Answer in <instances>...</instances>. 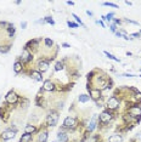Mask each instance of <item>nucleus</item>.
Segmentation results:
<instances>
[{
  "label": "nucleus",
  "mask_w": 141,
  "mask_h": 142,
  "mask_svg": "<svg viewBox=\"0 0 141 142\" xmlns=\"http://www.w3.org/2000/svg\"><path fill=\"white\" fill-rule=\"evenodd\" d=\"M58 123V113L56 110H51L46 117V124L48 126H56Z\"/></svg>",
  "instance_id": "1"
},
{
  "label": "nucleus",
  "mask_w": 141,
  "mask_h": 142,
  "mask_svg": "<svg viewBox=\"0 0 141 142\" xmlns=\"http://www.w3.org/2000/svg\"><path fill=\"white\" fill-rule=\"evenodd\" d=\"M75 128H77V119L74 117H70L69 115V117H67L64 119L62 130H66V129H68V130H74Z\"/></svg>",
  "instance_id": "2"
},
{
  "label": "nucleus",
  "mask_w": 141,
  "mask_h": 142,
  "mask_svg": "<svg viewBox=\"0 0 141 142\" xmlns=\"http://www.w3.org/2000/svg\"><path fill=\"white\" fill-rule=\"evenodd\" d=\"M119 106H120V101H119V98H117L116 96L109 97V98L107 100V103H106V107L108 108V110H114Z\"/></svg>",
  "instance_id": "3"
},
{
  "label": "nucleus",
  "mask_w": 141,
  "mask_h": 142,
  "mask_svg": "<svg viewBox=\"0 0 141 142\" xmlns=\"http://www.w3.org/2000/svg\"><path fill=\"white\" fill-rule=\"evenodd\" d=\"M99 119L101 124H107L113 119V115L111 113V110H103L102 113L99 115Z\"/></svg>",
  "instance_id": "4"
},
{
  "label": "nucleus",
  "mask_w": 141,
  "mask_h": 142,
  "mask_svg": "<svg viewBox=\"0 0 141 142\" xmlns=\"http://www.w3.org/2000/svg\"><path fill=\"white\" fill-rule=\"evenodd\" d=\"M5 101L9 104H15L18 101V95L15 91H9L6 94V96H5Z\"/></svg>",
  "instance_id": "5"
},
{
  "label": "nucleus",
  "mask_w": 141,
  "mask_h": 142,
  "mask_svg": "<svg viewBox=\"0 0 141 142\" xmlns=\"http://www.w3.org/2000/svg\"><path fill=\"white\" fill-rule=\"evenodd\" d=\"M16 132H17V130L7 129V130H5V131L1 134V139H3L4 141H9V140H12V139L15 137V135H16Z\"/></svg>",
  "instance_id": "6"
},
{
  "label": "nucleus",
  "mask_w": 141,
  "mask_h": 142,
  "mask_svg": "<svg viewBox=\"0 0 141 142\" xmlns=\"http://www.w3.org/2000/svg\"><path fill=\"white\" fill-rule=\"evenodd\" d=\"M21 60H22V63H27V62H31V61L33 60L32 53L29 52V50L27 49V47H25V49H23V51H22Z\"/></svg>",
  "instance_id": "7"
},
{
  "label": "nucleus",
  "mask_w": 141,
  "mask_h": 142,
  "mask_svg": "<svg viewBox=\"0 0 141 142\" xmlns=\"http://www.w3.org/2000/svg\"><path fill=\"white\" fill-rule=\"evenodd\" d=\"M49 69V61L46 60H40L38 62V72L40 73H44Z\"/></svg>",
  "instance_id": "8"
},
{
  "label": "nucleus",
  "mask_w": 141,
  "mask_h": 142,
  "mask_svg": "<svg viewBox=\"0 0 141 142\" xmlns=\"http://www.w3.org/2000/svg\"><path fill=\"white\" fill-rule=\"evenodd\" d=\"M97 114H94L91 118V120L89 121V124H88V131H94L96 129V126H97Z\"/></svg>",
  "instance_id": "9"
},
{
  "label": "nucleus",
  "mask_w": 141,
  "mask_h": 142,
  "mask_svg": "<svg viewBox=\"0 0 141 142\" xmlns=\"http://www.w3.org/2000/svg\"><path fill=\"white\" fill-rule=\"evenodd\" d=\"M89 92H90V98H92L94 101H99V98L101 97V95H102V92H101L100 89H90Z\"/></svg>",
  "instance_id": "10"
},
{
  "label": "nucleus",
  "mask_w": 141,
  "mask_h": 142,
  "mask_svg": "<svg viewBox=\"0 0 141 142\" xmlns=\"http://www.w3.org/2000/svg\"><path fill=\"white\" fill-rule=\"evenodd\" d=\"M56 89L55 88V83L51 82V80H45L44 82V84H43V90L44 91H54V90Z\"/></svg>",
  "instance_id": "11"
},
{
  "label": "nucleus",
  "mask_w": 141,
  "mask_h": 142,
  "mask_svg": "<svg viewBox=\"0 0 141 142\" xmlns=\"http://www.w3.org/2000/svg\"><path fill=\"white\" fill-rule=\"evenodd\" d=\"M129 114H130V117L133 118H136V117H140L141 114V108L139 106H133L129 108Z\"/></svg>",
  "instance_id": "12"
},
{
  "label": "nucleus",
  "mask_w": 141,
  "mask_h": 142,
  "mask_svg": "<svg viewBox=\"0 0 141 142\" xmlns=\"http://www.w3.org/2000/svg\"><path fill=\"white\" fill-rule=\"evenodd\" d=\"M57 141H60V142H68V135L64 131L60 130V131L57 132Z\"/></svg>",
  "instance_id": "13"
},
{
  "label": "nucleus",
  "mask_w": 141,
  "mask_h": 142,
  "mask_svg": "<svg viewBox=\"0 0 141 142\" xmlns=\"http://www.w3.org/2000/svg\"><path fill=\"white\" fill-rule=\"evenodd\" d=\"M14 71L16 74H18V73H21L22 71H23V64H22L21 61H16L14 64Z\"/></svg>",
  "instance_id": "14"
},
{
  "label": "nucleus",
  "mask_w": 141,
  "mask_h": 142,
  "mask_svg": "<svg viewBox=\"0 0 141 142\" xmlns=\"http://www.w3.org/2000/svg\"><path fill=\"white\" fill-rule=\"evenodd\" d=\"M31 77H32L34 80H37V82H42V80H43L42 73L38 72V71H32V72H31Z\"/></svg>",
  "instance_id": "15"
},
{
  "label": "nucleus",
  "mask_w": 141,
  "mask_h": 142,
  "mask_svg": "<svg viewBox=\"0 0 141 142\" xmlns=\"http://www.w3.org/2000/svg\"><path fill=\"white\" fill-rule=\"evenodd\" d=\"M46 141H48V131L43 130V131L39 132L38 135V142H46Z\"/></svg>",
  "instance_id": "16"
},
{
  "label": "nucleus",
  "mask_w": 141,
  "mask_h": 142,
  "mask_svg": "<svg viewBox=\"0 0 141 142\" xmlns=\"http://www.w3.org/2000/svg\"><path fill=\"white\" fill-rule=\"evenodd\" d=\"M108 142H123V136L118 135V134L109 136V137H108Z\"/></svg>",
  "instance_id": "17"
},
{
  "label": "nucleus",
  "mask_w": 141,
  "mask_h": 142,
  "mask_svg": "<svg viewBox=\"0 0 141 142\" xmlns=\"http://www.w3.org/2000/svg\"><path fill=\"white\" fill-rule=\"evenodd\" d=\"M37 131V128H35L33 124H27L26 125V128H25V132L26 134H31L32 135L33 132Z\"/></svg>",
  "instance_id": "18"
},
{
  "label": "nucleus",
  "mask_w": 141,
  "mask_h": 142,
  "mask_svg": "<svg viewBox=\"0 0 141 142\" xmlns=\"http://www.w3.org/2000/svg\"><path fill=\"white\" fill-rule=\"evenodd\" d=\"M31 141H32V135L31 134H26V132L20 139V142H31Z\"/></svg>",
  "instance_id": "19"
},
{
  "label": "nucleus",
  "mask_w": 141,
  "mask_h": 142,
  "mask_svg": "<svg viewBox=\"0 0 141 142\" xmlns=\"http://www.w3.org/2000/svg\"><path fill=\"white\" fill-rule=\"evenodd\" d=\"M90 100V96L85 95V94H81V95H79V97H78V101L81 103H86Z\"/></svg>",
  "instance_id": "20"
},
{
  "label": "nucleus",
  "mask_w": 141,
  "mask_h": 142,
  "mask_svg": "<svg viewBox=\"0 0 141 142\" xmlns=\"http://www.w3.org/2000/svg\"><path fill=\"white\" fill-rule=\"evenodd\" d=\"M63 68H64V63H63V62H57V63L55 64V71H56V72L62 71Z\"/></svg>",
  "instance_id": "21"
},
{
  "label": "nucleus",
  "mask_w": 141,
  "mask_h": 142,
  "mask_svg": "<svg viewBox=\"0 0 141 142\" xmlns=\"http://www.w3.org/2000/svg\"><path fill=\"white\" fill-rule=\"evenodd\" d=\"M105 55H106V56H107V57H108L109 60H113V61H116V62H120V60H119V58H117L116 56H113L112 53L107 52V51H105Z\"/></svg>",
  "instance_id": "22"
},
{
  "label": "nucleus",
  "mask_w": 141,
  "mask_h": 142,
  "mask_svg": "<svg viewBox=\"0 0 141 142\" xmlns=\"http://www.w3.org/2000/svg\"><path fill=\"white\" fill-rule=\"evenodd\" d=\"M45 45H46V47H49V49H51L52 47V45H54V41L51 39H49V38H45Z\"/></svg>",
  "instance_id": "23"
},
{
  "label": "nucleus",
  "mask_w": 141,
  "mask_h": 142,
  "mask_svg": "<svg viewBox=\"0 0 141 142\" xmlns=\"http://www.w3.org/2000/svg\"><path fill=\"white\" fill-rule=\"evenodd\" d=\"M44 20H45V22H46V23H49V24H51V26H54V24H55V21H54V20H52V18H51V17H50V16H48V17H45V18H44Z\"/></svg>",
  "instance_id": "24"
},
{
  "label": "nucleus",
  "mask_w": 141,
  "mask_h": 142,
  "mask_svg": "<svg viewBox=\"0 0 141 142\" xmlns=\"http://www.w3.org/2000/svg\"><path fill=\"white\" fill-rule=\"evenodd\" d=\"M113 16H114V14H113V12H111V14H107V15H106V16H105V17H106V21H108V22H111V21H112V20H113Z\"/></svg>",
  "instance_id": "25"
},
{
  "label": "nucleus",
  "mask_w": 141,
  "mask_h": 142,
  "mask_svg": "<svg viewBox=\"0 0 141 142\" xmlns=\"http://www.w3.org/2000/svg\"><path fill=\"white\" fill-rule=\"evenodd\" d=\"M67 24H68V27H70V28H78V23H74V22L68 21Z\"/></svg>",
  "instance_id": "26"
},
{
  "label": "nucleus",
  "mask_w": 141,
  "mask_h": 142,
  "mask_svg": "<svg viewBox=\"0 0 141 142\" xmlns=\"http://www.w3.org/2000/svg\"><path fill=\"white\" fill-rule=\"evenodd\" d=\"M72 16H73L74 18H75V21H77V22H78V23H79V24H80V26H84V24H83V22H81V20H80V18H79V17H78V16H77V15H75V14H72Z\"/></svg>",
  "instance_id": "27"
},
{
  "label": "nucleus",
  "mask_w": 141,
  "mask_h": 142,
  "mask_svg": "<svg viewBox=\"0 0 141 142\" xmlns=\"http://www.w3.org/2000/svg\"><path fill=\"white\" fill-rule=\"evenodd\" d=\"M102 5H103V6H112V7H116V9L118 7L116 4H113V3H103Z\"/></svg>",
  "instance_id": "28"
},
{
  "label": "nucleus",
  "mask_w": 141,
  "mask_h": 142,
  "mask_svg": "<svg viewBox=\"0 0 141 142\" xmlns=\"http://www.w3.org/2000/svg\"><path fill=\"white\" fill-rule=\"evenodd\" d=\"M109 28H111V30H112L113 33H116V32H117V26L114 24V23H112V24H111V27H109Z\"/></svg>",
  "instance_id": "29"
},
{
  "label": "nucleus",
  "mask_w": 141,
  "mask_h": 142,
  "mask_svg": "<svg viewBox=\"0 0 141 142\" xmlns=\"http://www.w3.org/2000/svg\"><path fill=\"white\" fill-rule=\"evenodd\" d=\"M122 77H127V78H133V77H135L134 74H128V73H124V74H122Z\"/></svg>",
  "instance_id": "30"
},
{
  "label": "nucleus",
  "mask_w": 141,
  "mask_h": 142,
  "mask_svg": "<svg viewBox=\"0 0 141 142\" xmlns=\"http://www.w3.org/2000/svg\"><path fill=\"white\" fill-rule=\"evenodd\" d=\"M26 27H27V22L23 21V22L21 23V28H22V29H26Z\"/></svg>",
  "instance_id": "31"
},
{
  "label": "nucleus",
  "mask_w": 141,
  "mask_h": 142,
  "mask_svg": "<svg viewBox=\"0 0 141 142\" xmlns=\"http://www.w3.org/2000/svg\"><path fill=\"white\" fill-rule=\"evenodd\" d=\"M96 24H100L102 28H105V23H103L102 21H96Z\"/></svg>",
  "instance_id": "32"
},
{
  "label": "nucleus",
  "mask_w": 141,
  "mask_h": 142,
  "mask_svg": "<svg viewBox=\"0 0 141 142\" xmlns=\"http://www.w3.org/2000/svg\"><path fill=\"white\" fill-rule=\"evenodd\" d=\"M131 36H135V38H141V34H140V33H133Z\"/></svg>",
  "instance_id": "33"
},
{
  "label": "nucleus",
  "mask_w": 141,
  "mask_h": 142,
  "mask_svg": "<svg viewBox=\"0 0 141 142\" xmlns=\"http://www.w3.org/2000/svg\"><path fill=\"white\" fill-rule=\"evenodd\" d=\"M125 22H128V23H131V24H138V22L131 21V20H125Z\"/></svg>",
  "instance_id": "34"
},
{
  "label": "nucleus",
  "mask_w": 141,
  "mask_h": 142,
  "mask_svg": "<svg viewBox=\"0 0 141 142\" xmlns=\"http://www.w3.org/2000/svg\"><path fill=\"white\" fill-rule=\"evenodd\" d=\"M113 21H114V24H120V23H122V21H120V20H117V18H116V20H113Z\"/></svg>",
  "instance_id": "35"
},
{
  "label": "nucleus",
  "mask_w": 141,
  "mask_h": 142,
  "mask_svg": "<svg viewBox=\"0 0 141 142\" xmlns=\"http://www.w3.org/2000/svg\"><path fill=\"white\" fill-rule=\"evenodd\" d=\"M86 14H88L89 16H90V17H92V16H94V14H92L91 11H86Z\"/></svg>",
  "instance_id": "36"
},
{
  "label": "nucleus",
  "mask_w": 141,
  "mask_h": 142,
  "mask_svg": "<svg viewBox=\"0 0 141 142\" xmlns=\"http://www.w3.org/2000/svg\"><path fill=\"white\" fill-rule=\"evenodd\" d=\"M62 46H63V47H70V45H68L67 43H63V44H62Z\"/></svg>",
  "instance_id": "37"
},
{
  "label": "nucleus",
  "mask_w": 141,
  "mask_h": 142,
  "mask_svg": "<svg viewBox=\"0 0 141 142\" xmlns=\"http://www.w3.org/2000/svg\"><path fill=\"white\" fill-rule=\"evenodd\" d=\"M67 4H68V5H70V6H73V5H74L73 1H67Z\"/></svg>",
  "instance_id": "38"
},
{
  "label": "nucleus",
  "mask_w": 141,
  "mask_h": 142,
  "mask_svg": "<svg viewBox=\"0 0 141 142\" xmlns=\"http://www.w3.org/2000/svg\"><path fill=\"white\" fill-rule=\"evenodd\" d=\"M125 4H127V5H129V6H131V3H130V1H125Z\"/></svg>",
  "instance_id": "39"
},
{
  "label": "nucleus",
  "mask_w": 141,
  "mask_h": 142,
  "mask_svg": "<svg viewBox=\"0 0 141 142\" xmlns=\"http://www.w3.org/2000/svg\"><path fill=\"white\" fill-rule=\"evenodd\" d=\"M52 142H60V141H57V140H56V141H52Z\"/></svg>",
  "instance_id": "40"
},
{
  "label": "nucleus",
  "mask_w": 141,
  "mask_h": 142,
  "mask_svg": "<svg viewBox=\"0 0 141 142\" xmlns=\"http://www.w3.org/2000/svg\"><path fill=\"white\" fill-rule=\"evenodd\" d=\"M140 34H141V32H140Z\"/></svg>",
  "instance_id": "41"
},
{
  "label": "nucleus",
  "mask_w": 141,
  "mask_h": 142,
  "mask_svg": "<svg viewBox=\"0 0 141 142\" xmlns=\"http://www.w3.org/2000/svg\"><path fill=\"white\" fill-rule=\"evenodd\" d=\"M0 100H1V98H0Z\"/></svg>",
  "instance_id": "42"
}]
</instances>
